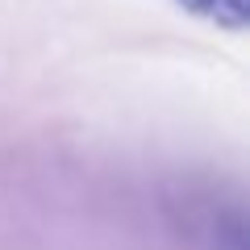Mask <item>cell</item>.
I'll return each instance as SVG.
<instances>
[{
    "label": "cell",
    "instance_id": "obj_1",
    "mask_svg": "<svg viewBox=\"0 0 250 250\" xmlns=\"http://www.w3.org/2000/svg\"><path fill=\"white\" fill-rule=\"evenodd\" d=\"M184 9H192L196 17L213 21V25H225V29H242L250 17V0H179Z\"/></svg>",
    "mask_w": 250,
    "mask_h": 250
}]
</instances>
